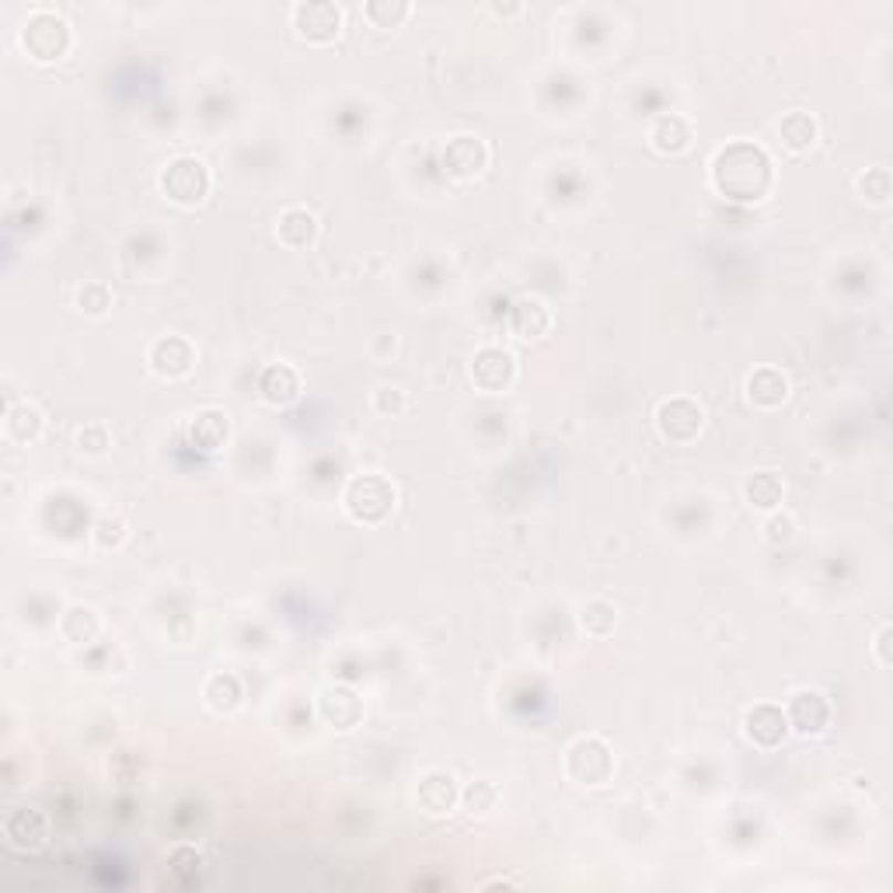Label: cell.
<instances>
[{
  "label": "cell",
  "mask_w": 893,
  "mask_h": 893,
  "mask_svg": "<svg viewBox=\"0 0 893 893\" xmlns=\"http://www.w3.org/2000/svg\"><path fill=\"white\" fill-rule=\"evenodd\" d=\"M855 189H859V196L865 199V203L886 207V203H890V196H893V178H890L886 168H869L865 175H859Z\"/></svg>",
  "instance_id": "30"
},
{
  "label": "cell",
  "mask_w": 893,
  "mask_h": 893,
  "mask_svg": "<svg viewBox=\"0 0 893 893\" xmlns=\"http://www.w3.org/2000/svg\"><path fill=\"white\" fill-rule=\"evenodd\" d=\"M744 391H747V401H750L754 409L771 412V409L786 406L789 395H792V385H789V377L781 374L778 367H757V370L747 374Z\"/></svg>",
  "instance_id": "15"
},
{
  "label": "cell",
  "mask_w": 893,
  "mask_h": 893,
  "mask_svg": "<svg viewBox=\"0 0 893 893\" xmlns=\"http://www.w3.org/2000/svg\"><path fill=\"white\" fill-rule=\"evenodd\" d=\"M691 140H695V129H691V123L684 116H677V112H663V116H656L650 126V147L656 154H666V158L684 154L691 147Z\"/></svg>",
  "instance_id": "19"
},
{
  "label": "cell",
  "mask_w": 893,
  "mask_h": 893,
  "mask_svg": "<svg viewBox=\"0 0 893 893\" xmlns=\"http://www.w3.org/2000/svg\"><path fill=\"white\" fill-rule=\"evenodd\" d=\"M318 712H322V719H325L328 726H335V729H353V726H360V719H364V698L356 695L353 687L335 684V687H325V691H322Z\"/></svg>",
  "instance_id": "16"
},
{
  "label": "cell",
  "mask_w": 893,
  "mask_h": 893,
  "mask_svg": "<svg viewBox=\"0 0 893 893\" xmlns=\"http://www.w3.org/2000/svg\"><path fill=\"white\" fill-rule=\"evenodd\" d=\"M77 307L84 311L87 318H105L108 315V307H112V290L105 283H84L77 290Z\"/></svg>",
  "instance_id": "33"
},
{
  "label": "cell",
  "mask_w": 893,
  "mask_h": 893,
  "mask_svg": "<svg viewBox=\"0 0 893 893\" xmlns=\"http://www.w3.org/2000/svg\"><path fill=\"white\" fill-rule=\"evenodd\" d=\"M817 137H820V126L810 112H789V116L778 123V140L792 154H807L817 144Z\"/></svg>",
  "instance_id": "25"
},
{
  "label": "cell",
  "mask_w": 893,
  "mask_h": 893,
  "mask_svg": "<svg viewBox=\"0 0 893 893\" xmlns=\"http://www.w3.org/2000/svg\"><path fill=\"white\" fill-rule=\"evenodd\" d=\"M203 702L210 712H217V716H231V712H238L244 705V684L238 674H231V670H220V674H210L207 684H203Z\"/></svg>",
  "instance_id": "21"
},
{
  "label": "cell",
  "mask_w": 893,
  "mask_h": 893,
  "mask_svg": "<svg viewBox=\"0 0 893 893\" xmlns=\"http://www.w3.org/2000/svg\"><path fill=\"white\" fill-rule=\"evenodd\" d=\"M467 374H472V381H475L479 391L503 395V391L513 388V381H517V360H513V353L503 349V346H482L472 356V367H467Z\"/></svg>",
  "instance_id": "10"
},
{
  "label": "cell",
  "mask_w": 893,
  "mask_h": 893,
  "mask_svg": "<svg viewBox=\"0 0 893 893\" xmlns=\"http://www.w3.org/2000/svg\"><path fill=\"white\" fill-rule=\"evenodd\" d=\"M158 189H161V196L168 199V203L192 210L199 203H207V196L213 189V175H210V168L199 161V158H189V154H182V158H171L161 168Z\"/></svg>",
  "instance_id": "4"
},
{
  "label": "cell",
  "mask_w": 893,
  "mask_h": 893,
  "mask_svg": "<svg viewBox=\"0 0 893 893\" xmlns=\"http://www.w3.org/2000/svg\"><path fill=\"white\" fill-rule=\"evenodd\" d=\"M42 430H46V419H42V412L35 406H11L8 409V419H4V433L11 443H21V446H29L42 437Z\"/></svg>",
  "instance_id": "27"
},
{
  "label": "cell",
  "mask_w": 893,
  "mask_h": 893,
  "mask_svg": "<svg viewBox=\"0 0 893 893\" xmlns=\"http://www.w3.org/2000/svg\"><path fill=\"white\" fill-rule=\"evenodd\" d=\"M579 629H584L590 639H608L614 629H618V608L611 600H587L584 611H579Z\"/></svg>",
  "instance_id": "28"
},
{
  "label": "cell",
  "mask_w": 893,
  "mask_h": 893,
  "mask_svg": "<svg viewBox=\"0 0 893 893\" xmlns=\"http://www.w3.org/2000/svg\"><path fill=\"white\" fill-rule=\"evenodd\" d=\"M744 500L750 509L775 513L781 506V500H786V482H781L778 472H757L744 485Z\"/></svg>",
  "instance_id": "24"
},
{
  "label": "cell",
  "mask_w": 893,
  "mask_h": 893,
  "mask_svg": "<svg viewBox=\"0 0 893 893\" xmlns=\"http://www.w3.org/2000/svg\"><path fill=\"white\" fill-rule=\"evenodd\" d=\"M207 873V859L196 844H175L168 852V880L182 890H192L203 883Z\"/></svg>",
  "instance_id": "22"
},
{
  "label": "cell",
  "mask_w": 893,
  "mask_h": 893,
  "mask_svg": "<svg viewBox=\"0 0 893 893\" xmlns=\"http://www.w3.org/2000/svg\"><path fill=\"white\" fill-rule=\"evenodd\" d=\"M74 443H77V451L84 458H102V454H108L112 437H108L105 422H84V427L77 430V437H74Z\"/></svg>",
  "instance_id": "32"
},
{
  "label": "cell",
  "mask_w": 893,
  "mask_h": 893,
  "mask_svg": "<svg viewBox=\"0 0 893 893\" xmlns=\"http://www.w3.org/2000/svg\"><path fill=\"white\" fill-rule=\"evenodd\" d=\"M509 325H513V335H517V339L530 343V339H542V335L551 328V315L538 297H524V301L513 304Z\"/></svg>",
  "instance_id": "23"
},
{
  "label": "cell",
  "mask_w": 893,
  "mask_h": 893,
  "mask_svg": "<svg viewBox=\"0 0 893 893\" xmlns=\"http://www.w3.org/2000/svg\"><path fill=\"white\" fill-rule=\"evenodd\" d=\"M301 391H304L301 374L290 367V364L262 367V374H259V395H262V401H270V406H276V409H286V406H294V401L301 398Z\"/></svg>",
  "instance_id": "18"
},
{
  "label": "cell",
  "mask_w": 893,
  "mask_h": 893,
  "mask_svg": "<svg viewBox=\"0 0 893 893\" xmlns=\"http://www.w3.org/2000/svg\"><path fill=\"white\" fill-rule=\"evenodd\" d=\"M231 440V419L228 412H220V409H199L192 419H189V443L196 446V451H203V454H217L223 451Z\"/></svg>",
  "instance_id": "17"
},
{
  "label": "cell",
  "mask_w": 893,
  "mask_h": 893,
  "mask_svg": "<svg viewBox=\"0 0 893 893\" xmlns=\"http://www.w3.org/2000/svg\"><path fill=\"white\" fill-rule=\"evenodd\" d=\"M370 409L377 416H385V419L401 416V412H406V395H401L398 388H377L374 398H370Z\"/></svg>",
  "instance_id": "35"
},
{
  "label": "cell",
  "mask_w": 893,
  "mask_h": 893,
  "mask_svg": "<svg viewBox=\"0 0 893 893\" xmlns=\"http://www.w3.org/2000/svg\"><path fill=\"white\" fill-rule=\"evenodd\" d=\"M705 430V412L695 398H684V395H674V398H663L656 406V433L666 440V443H695Z\"/></svg>",
  "instance_id": "6"
},
{
  "label": "cell",
  "mask_w": 893,
  "mask_h": 893,
  "mask_svg": "<svg viewBox=\"0 0 893 893\" xmlns=\"http://www.w3.org/2000/svg\"><path fill=\"white\" fill-rule=\"evenodd\" d=\"M566 775L576 786H608L614 778V754L600 736H579V740L566 750Z\"/></svg>",
  "instance_id": "5"
},
{
  "label": "cell",
  "mask_w": 893,
  "mask_h": 893,
  "mask_svg": "<svg viewBox=\"0 0 893 893\" xmlns=\"http://www.w3.org/2000/svg\"><path fill=\"white\" fill-rule=\"evenodd\" d=\"M0 834H4V844L14 848L21 855L42 852L50 844V820L42 810L32 807H18L11 810L4 820H0Z\"/></svg>",
  "instance_id": "9"
},
{
  "label": "cell",
  "mask_w": 893,
  "mask_h": 893,
  "mask_svg": "<svg viewBox=\"0 0 893 893\" xmlns=\"http://www.w3.org/2000/svg\"><path fill=\"white\" fill-rule=\"evenodd\" d=\"M364 18L374 29H401L412 18V4H406V0H370L364 8Z\"/></svg>",
  "instance_id": "29"
},
{
  "label": "cell",
  "mask_w": 893,
  "mask_h": 893,
  "mask_svg": "<svg viewBox=\"0 0 893 893\" xmlns=\"http://www.w3.org/2000/svg\"><path fill=\"white\" fill-rule=\"evenodd\" d=\"M461 802L467 813H493L496 802H500V792L493 781H472L467 789H461Z\"/></svg>",
  "instance_id": "34"
},
{
  "label": "cell",
  "mask_w": 893,
  "mask_h": 893,
  "mask_svg": "<svg viewBox=\"0 0 893 893\" xmlns=\"http://www.w3.org/2000/svg\"><path fill=\"white\" fill-rule=\"evenodd\" d=\"M276 238L290 252H304L318 241V217L304 207H286L276 220Z\"/></svg>",
  "instance_id": "20"
},
{
  "label": "cell",
  "mask_w": 893,
  "mask_h": 893,
  "mask_svg": "<svg viewBox=\"0 0 893 893\" xmlns=\"http://www.w3.org/2000/svg\"><path fill=\"white\" fill-rule=\"evenodd\" d=\"M744 736H747V744H754L757 750H778L781 744H786V736H789L786 708L771 705V702L750 705L744 712Z\"/></svg>",
  "instance_id": "12"
},
{
  "label": "cell",
  "mask_w": 893,
  "mask_h": 893,
  "mask_svg": "<svg viewBox=\"0 0 893 893\" xmlns=\"http://www.w3.org/2000/svg\"><path fill=\"white\" fill-rule=\"evenodd\" d=\"M60 635L71 645H92L102 635V618L92 608L74 605V608H66L63 618H60Z\"/></svg>",
  "instance_id": "26"
},
{
  "label": "cell",
  "mask_w": 893,
  "mask_h": 893,
  "mask_svg": "<svg viewBox=\"0 0 893 893\" xmlns=\"http://www.w3.org/2000/svg\"><path fill=\"white\" fill-rule=\"evenodd\" d=\"M416 802H419V810L430 813V817L451 813L458 802H461L458 778L451 771H443V768H430L427 775L419 778V786H416Z\"/></svg>",
  "instance_id": "14"
},
{
  "label": "cell",
  "mask_w": 893,
  "mask_h": 893,
  "mask_svg": "<svg viewBox=\"0 0 893 893\" xmlns=\"http://www.w3.org/2000/svg\"><path fill=\"white\" fill-rule=\"evenodd\" d=\"M488 11H493L496 18H513V14H521V4H488Z\"/></svg>",
  "instance_id": "38"
},
{
  "label": "cell",
  "mask_w": 893,
  "mask_h": 893,
  "mask_svg": "<svg viewBox=\"0 0 893 893\" xmlns=\"http://www.w3.org/2000/svg\"><path fill=\"white\" fill-rule=\"evenodd\" d=\"M398 506V488L391 479L377 475V472H364L353 475L343 488V509L353 524L360 527H381Z\"/></svg>",
  "instance_id": "2"
},
{
  "label": "cell",
  "mask_w": 893,
  "mask_h": 893,
  "mask_svg": "<svg viewBox=\"0 0 893 893\" xmlns=\"http://www.w3.org/2000/svg\"><path fill=\"white\" fill-rule=\"evenodd\" d=\"M21 50H25L29 60L35 63H56L71 53L74 46V32L66 25V18H60L50 8H39L25 18V25L18 32Z\"/></svg>",
  "instance_id": "3"
},
{
  "label": "cell",
  "mask_w": 893,
  "mask_h": 893,
  "mask_svg": "<svg viewBox=\"0 0 893 893\" xmlns=\"http://www.w3.org/2000/svg\"><path fill=\"white\" fill-rule=\"evenodd\" d=\"M712 189L733 203H761L775 186L771 154L754 140H733L712 154Z\"/></svg>",
  "instance_id": "1"
},
{
  "label": "cell",
  "mask_w": 893,
  "mask_h": 893,
  "mask_svg": "<svg viewBox=\"0 0 893 893\" xmlns=\"http://www.w3.org/2000/svg\"><path fill=\"white\" fill-rule=\"evenodd\" d=\"M126 538H129V527H126L123 517H108V513H105V517H98L95 527H92V542H95L98 551H116V548L126 545Z\"/></svg>",
  "instance_id": "31"
},
{
  "label": "cell",
  "mask_w": 893,
  "mask_h": 893,
  "mask_svg": "<svg viewBox=\"0 0 893 893\" xmlns=\"http://www.w3.org/2000/svg\"><path fill=\"white\" fill-rule=\"evenodd\" d=\"M290 21H294V32L311 46H328L343 32V8L332 4V0H297L290 8Z\"/></svg>",
  "instance_id": "7"
},
{
  "label": "cell",
  "mask_w": 893,
  "mask_h": 893,
  "mask_svg": "<svg viewBox=\"0 0 893 893\" xmlns=\"http://www.w3.org/2000/svg\"><path fill=\"white\" fill-rule=\"evenodd\" d=\"M443 171L454 178V182H475V178L488 168V144L475 133H458V137L446 140L440 154Z\"/></svg>",
  "instance_id": "8"
},
{
  "label": "cell",
  "mask_w": 893,
  "mask_h": 893,
  "mask_svg": "<svg viewBox=\"0 0 893 893\" xmlns=\"http://www.w3.org/2000/svg\"><path fill=\"white\" fill-rule=\"evenodd\" d=\"M482 886H485V890H493V886H524V883H521L517 876H496V880H485Z\"/></svg>",
  "instance_id": "39"
},
{
  "label": "cell",
  "mask_w": 893,
  "mask_h": 893,
  "mask_svg": "<svg viewBox=\"0 0 893 893\" xmlns=\"http://www.w3.org/2000/svg\"><path fill=\"white\" fill-rule=\"evenodd\" d=\"M890 642H893V629H890V624H883V629L876 632V642H873V656H876L880 666H890V663H893Z\"/></svg>",
  "instance_id": "37"
},
{
  "label": "cell",
  "mask_w": 893,
  "mask_h": 893,
  "mask_svg": "<svg viewBox=\"0 0 893 893\" xmlns=\"http://www.w3.org/2000/svg\"><path fill=\"white\" fill-rule=\"evenodd\" d=\"M789 733L799 736H823L831 726V702L820 691H796L786 705Z\"/></svg>",
  "instance_id": "13"
},
{
  "label": "cell",
  "mask_w": 893,
  "mask_h": 893,
  "mask_svg": "<svg viewBox=\"0 0 893 893\" xmlns=\"http://www.w3.org/2000/svg\"><path fill=\"white\" fill-rule=\"evenodd\" d=\"M147 367L161 377V381H182L196 367V346L186 335H161L147 349Z\"/></svg>",
  "instance_id": "11"
},
{
  "label": "cell",
  "mask_w": 893,
  "mask_h": 893,
  "mask_svg": "<svg viewBox=\"0 0 893 893\" xmlns=\"http://www.w3.org/2000/svg\"><path fill=\"white\" fill-rule=\"evenodd\" d=\"M792 534H796V521L789 517V513H775V517L765 524L768 545H786V542H792Z\"/></svg>",
  "instance_id": "36"
}]
</instances>
